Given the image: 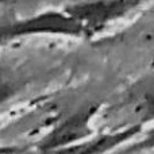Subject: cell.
<instances>
[{"label":"cell","instance_id":"obj_1","mask_svg":"<svg viewBox=\"0 0 154 154\" xmlns=\"http://www.w3.org/2000/svg\"><path fill=\"white\" fill-rule=\"evenodd\" d=\"M127 8H130V4L125 0L97 2L75 7L69 12V16L84 29V26L93 27L107 23L111 19H115L125 14Z\"/></svg>","mask_w":154,"mask_h":154}]
</instances>
